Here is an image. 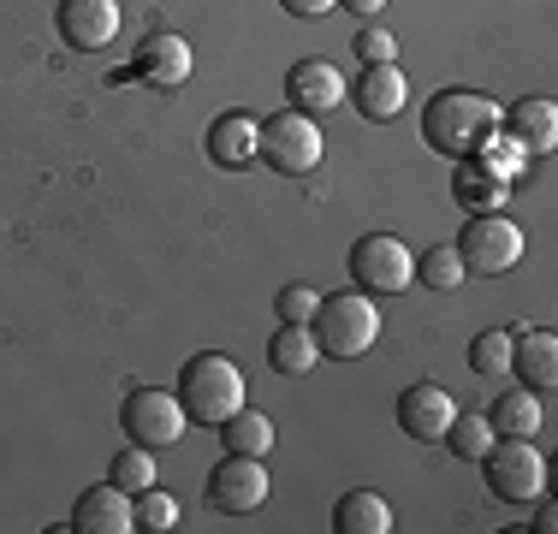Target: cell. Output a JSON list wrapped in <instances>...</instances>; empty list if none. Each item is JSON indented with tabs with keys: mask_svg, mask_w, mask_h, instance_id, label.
<instances>
[{
	"mask_svg": "<svg viewBox=\"0 0 558 534\" xmlns=\"http://www.w3.org/2000/svg\"><path fill=\"white\" fill-rule=\"evenodd\" d=\"M315 363H322V344H315V332H310V327H286V320H279V332L268 339V368L286 374V380H303Z\"/></svg>",
	"mask_w": 558,
	"mask_h": 534,
	"instance_id": "7402d4cb",
	"label": "cell"
},
{
	"mask_svg": "<svg viewBox=\"0 0 558 534\" xmlns=\"http://www.w3.org/2000/svg\"><path fill=\"white\" fill-rule=\"evenodd\" d=\"M451 196H458L470 214H487V208H499L505 196H511V179H505L499 167H487V155H475V160H458V184H451Z\"/></svg>",
	"mask_w": 558,
	"mask_h": 534,
	"instance_id": "d6986e66",
	"label": "cell"
},
{
	"mask_svg": "<svg viewBox=\"0 0 558 534\" xmlns=\"http://www.w3.org/2000/svg\"><path fill=\"white\" fill-rule=\"evenodd\" d=\"M511 374L535 392H547L558 380V332L553 327H517L511 339Z\"/></svg>",
	"mask_w": 558,
	"mask_h": 534,
	"instance_id": "e0dca14e",
	"label": "cell"
},
{
	"mask_svg": "<svg viewBox=\"0 0 558 534\" xmlns=\"http://www.w3.org/2000/svg\"><path fill=\"white\" fill-rule=\"evenodd\" d=\"M499 125H511L517 149L547 155L553 143H558V101H553V96H523V101L511 107V113L499 119Z\"/></svg>",
	"mask_w": 558,
	"mask_h": 534,
	"instance_id": "ac0fdd59",
	"label": "cell"
},
{
	"mask_svg": "<svg viewBox=\"0 0 558 534\" xmlns=\"http://www.w3.org/2000/svg\"><path fill=\"white\" fill-rule=\"evenodd\" d=\"M404 72H398V60H380V65H363V77H356V89H344V101H356V113L375 119V125H387V119L404 113Z\"/></svg>",
	"mask_w": 558,
	"mask_h": 534,
	"instance_id": "5bb4252c",
	"label": "cell"
},
{
	"mask_svg": "<svg viewBox=\"0 0 558 534\" xmlns=\"http://www.w3.org/2000/svg\"><path fill=\"white\" fill-rule=\"evenodd\" d=\"M208 505H215L220 517H250L268 505V470H262V458H238V451H226L215 463V475H208Z\"/></svg>",
	"mask_w": 558,
	"mask_h": 534,
	"instance_id": "9c48e42d",
	"label": "cell"
},
{
	"mask_svg": "<svg viewBox=\"0 0 558 534\" xmlns=\"http://www.w3.org/2000/svg\"><path fill=\"white\" fill-rule=\"evenodd\" d=\"M322 155H327V137H322V125H315V113H303V107H279V113L262 119L256 160H268L279 179H303V172H315Z\"/></svg>",
	"mask_w": 558,
	"mask_h": 534,
	"instance_id": "277c9868",
	"label": "cell"
},
{
	"mask_svg": "<svg viewBox=\"0 0 558 534\" xmlns=\"http://www.w3.org/2000/svg\"><path fill=\"white\" fill-rule=\"evenodd\" d=\"M72 529L77 534H137V505H131L125 487L101 481V487H89L84 499H77Z\"/></svg>",
	"mask_w": 558,
	"mask_h": 534,
	"instance_id": "4fadbf2b",
	"label": "cell"
},
{
	"mask_svg": "<svg viewBox=\"0 0 558 534\" xmlns=\"http://www.w3.org/2000/svg\"><path fill=\"white\" fill-rule=\"evenodd\" d=\"M220 439H226V451H238V458H268L274 451V422L244 404V410H232V416L220 422Z\"/></svg>",
	"mask_w": 558,
	"mask_h": 534,
	"instance_id": "603a6c76",
	"label": "cell"
},
{
	"mask_svg": "<svg viewBox=\"0 0 558 534\" xmlns=\"http://www.w3.org/2000/svg\"><path fill=\"white\" fill-rule=\"evenodd\" d=\"M339 7H344V12H356V19H375V12L387 7V0H339Z\"/></svg>",
	"mask_w": 558,
	"mask_h": 534,
	"instance_id": "d6a6232c",
	"label": "cell"
},
{
	"mask_svg": "<svg viewBox=\"0 0 558 534\" xmlns=\"http://www.w3.org/2000/svg\"><path fill=\"white\" fill-rule=\"evenodd\" d=\"M310 332H315V344H322V356L351 363V356L375 351V339H380V310H375V298H368V291H333V298L315 303Z\"/></svg>",
	"mask_w": 558,
	"mask_h": 534,
	"instance_id": "3957f363",
	"label": "cell"
},
{
	"mask_svg": "<svg viewBox=\"0 0 558 534\" xmlns=\"http://www.w3.org/2000/svg\"><path fill=\"white\" fill-rule=\"evenodd\" d=\"M451 416H458V404H451V392L434 380L404 386V398H398V427H404L410 439H422V446H434L451 427Z\"/></svg>",
	"mask_w": 558,
	"mask_h": 534,
	"instance_id": "7c38bea8",
	"label": "cell"
},
{
	"mask_svg": "<svg viewBox=\"0 0 558 534\" xmlns=\"http://www.w3.org/2000/svg\"><path fill=\"white\" fill-rule=\"evenodd\" d=\"M179 404L196 427H220L232 410H244V368L220 351H203L179 368Z\"/></svg>",
	"mask_w": 558,
	"mask_h": 534,
	"instance_id": "7a4b0ae2",
	"label": "cell"
},
{
	"mask_svg": "<svg viewBox=\"0 0 558 534\" xmlns=\"http://www.w3.org/2000/svg\"><path fill=\"white\" fill-rule=\"evenodd\" d=\"M333 529L339 534H387L392 529V505L380 499L375 487H351L333 505Z\"/></svg>",
	"mask_w": 558,
	"mask_h": 534,
	"instance_id": "44dd1931",
	"label": "cell"
},
{
	"mask_svg": "<svg viewBox=\"0 0 558 534\" xmlns=\"http://www.w3.org/2000/svg\"><path fill=\"white\" fill-rule=\"evenodd\" d=\"M487 422H494V434H505V439H535L541 434L535 386H505V392L494 398V410H487Z\"/></svg>",
	"mask_w": 558,
	"mask_h": 534,
	"instance_id": "ffe728a7",
	"label": "cell"
},
{
	"mask_svg": "<svg viewBox=\"0 0 558 534\" xmlns=\"http://www.w3.org/2000/svg\"><path fill=\"white\" fill-rule=\"evenodd\" d=\"M54 31L65 48L77 53H101L119 36V0H60L54 7Z\"/></svg>",
	"mask_w": 558,
	"mask_h": 534,
	"instance_id": "30bf717a",
	"label": "cell"
},
{
	"mask_svg": "<svg viewBox=\"0 0 558 534\" xmlns=\"http://www.w3.org/2000/svg\"><path fill=\"white\" fill-rule=\"evenodd\" d=\"M315 303H322V291H315V286H286V291L274 298V315L286 320V327H310Z\"/></svg>",
	"mask_w": 558,
	"mask_h": 534,
	"instance_id": "f1b7e54d",
	"label": "cell"
},
{
	"mask_svg": "<svg viewBox=\"0 0 558 534\" xmlns=\"http://www.w3.org/2000/svg\"><path fill=\"white\" fill-rule=\"evenodd\" d=\"M511 339H517V327H487V332H475L470 368L482 374V380H505V374H511Z\"/></svg>",
	"mask_w": 558,
	"mask_h": 534,
	"instance_id": "d4e9b609",
	"label": "cell"
},
{
	"mask_svg": "<svg viewBox=\"0 0 558 534\" xmlns=\"http://www.w3.org/2000/svg\"><path fill=\"white\" fill-rule=\"evenodd\" d=\"M131 505H137V529H149V534L179 529V505H172V493H161V487H143Z\"/></svg>",
	"mask_w": 558,
	"mask_h": 534,
	"instance_id": "83f0119b",
	"label": "cell"
},
{
	"mask_svg": "<svg viewBox=\"0 0 558 534\" xmlns=\"http://www.w3.org/2000/svg\"><path fill=\"white\" fill-rule=\"evenodd\" d=\"M499 119L505 107L482 89H440L422 107V143L446 160H475L499 143Z\"/></svg>",
	"mask_w": 558,
	"mask_h": 534,
	"instance_id": "6da1fadb",
	"label": "cell"
},
{
	"mask_svg": "<svg viewBox=\"0 0 558 534\" xmlns=\"http://www.w3.org/2000/svg\"><path fill=\"white\" fill-rule=\"evenodd\" d=\"M344 101V77L333 60H298L286 72V107H303V113H333Z\"/></svg>",
	"mask_w": 558,
	"mask_h": 534,
	"instance_id": "9a60e30c",
	"label": "cell"
},
{
	"mask_svg": "<svg viewBox=\"0 0 558 534\" xmlns=\"http://www.w3.org/2000/svg\"><path fill=\"white\" fill-rule=\"evenodd\" d=\"M119 427H125L131 446L161 451V446H179L184 427H191V416H184L179 392H161V386H137V392L119 404Z\"/></svg>",
	"mask_w": 558,
	"mask_h": 534,
	"instance_id": "ba28073f",
	"label": "cell"
},
{
	"mask_svg": "<svg viewBox=\"0 0 558 534\" xmlns=\"http://www.w3.org/2000/svg\"><path fill=\"white\" fill-rule=\"evenodd\" d=\"M482 475H487V493L499 505H535L547 493V458L535 451V439H494L482 458Z\"/></svg>",
	"mask_w": 558,
	"mask_h": 534,
	"instance_id": "8992f818",
	"label": "cell"
},
{
	"mask_svg": "<svg viewBox=\"0 0 558 534\" xmlns=\"http://www.w3.org/2000/svg\"><path fill=\"white\" fill-rule=\"evenodd\" d=\"M256 131L262 119H250L244 107H232V113H220L215 125H208V160H215L220 172H244L250 160H256Z\"/></svg>",
	"mask_w": 558,
	"mask_h": 534,
	"instance_id": "2e32d148",
	"label": "cell"
},
{
	"mask_svg": "<svg viewBox=\"0 0 558 534\" xmlns=\"http://www.w3.org/2000/svg\"><path fill=\"white\" fill-rule=\"evenodd\" d=\"M416 274H422V286H428V291H458L463 279H470V274H463V256L451 244H434L428 256L416 262Z\"/></svg>",
	"mask_w": 558,
	"mask_h": 534,
	"instance_id": "4316f807",
	"label": "cell"
},
{
	"mask_svg": "<svg viewBox=\"0 0 558 534\" xmlns=\"http://www.w3.org/2000/svg\"><path fill=\"white\" fill-rule=\"evenodd\" d=\"M155 475H161V470H155V451H149V446H125V451L108 463V481H113V487H125L131 499H137L143 487H155Z\"/></svg>",
	"mask_w": 558,
	"mask_h": 534,
	"instance_id": "484cf974",
	"label": "cell"
},
{
	"mask_svg": "<svg viewBox=\"0 0 558 534\" xmlns=\"http://www.w3.org/2000/svg\"><path fill=\"white\" fill-rule=\"evenodd\" d=\"M191 65H196V53L179 31H149L137 43V53H131V72L155 89H179L184 77H191Z\"/></svg>",
	"mask_w": 558,
	"mask_h": 534,
	"instance_id": "8fae6325",
	"label": "cell"
},
{
	"mask_svg": "<svg viewBox=\"0 0 558 534\" xmlns=\"http://www.w3.org/2000/svg\"><path fill=\"white\" fill-rule=\"evenodd\" d=\"M535 505H541V511H535V529H541V534H553V529H558V511H553V499H547V493H541Z\"/></svg>",
	"mask_w": 558,
	"mask_h": 534,
	"instance_id": "1f68e13d",
	"label": "cell"
},
{
	"mask_svg": "<svg viewBox=\"0 0 558 534\" xmlns=\"http://www.w3.org/2000/svg\"><path fill=\"white\" fill-rule=\"evenodd\" d=\"M351 286L368 291V298H392V291H410V279H416V256H410L404 238L392 232H368L351 244Z\"/></svg>",
	"mask_w": 558,
	"mask_h": 534,
	"instance_id": "52a82bcc",
	"label": "cell"
},
{
	"mask_svg": "<svg viewBox=\"0 0 558 534\" xmlns=\"http://www.w3.org/2000/svg\"><path fill=\"white\" fill-rule=\"evenodd\" d=\"M446 451H451V458H458V463H482L487 458V446H494V422H487V416H451V427H446Z\"/></svg>",
	"mask_w": 558,
	"mask_h": 534,
	"instance_id": "cb8c5ba5",
	"label": "cell"
},
{
	"mask_svg": "<svg viewBox=\"0 0 558 534\" xmlns=\"http://www.w3.org/2000/svg\"><path fill=\"white\" fill-rule=\"evenodd\" d=\"M279 7H286L291 19H327V12L339 7V0H279Z\"/></svg>",
	"mask_w": 558,
	"mask_h": 534,
	"instance_id": "4dcf8cb0",
	"label": "cell"
},
{
	"mask_svg": "<svg viewBox=\"0 0 558 534\" xmlns=\"http://www.w3.org/2000/svg\"><path fill=\"white\" fill-rule=\"evenodd\" d=\"M451 250L463 256V274L499 279V274H511V267L523 262L529 238H523V226H511L499 208H487V214H470V226L458 232V244H451Z\"/></svg>",
	"mask_w": 558,
	"mask_h": 534,
	"instance_id": "5b68a950",
	"label": "cell"
},
{
	"mask_svg": "<svg viewBox=\"0 0 558 534\" xmlns=\"http://www.w3.org/2000/svg\"><path fill=\"white\" fill-rule=\"evenodd\" d=\"M351 48H356V60H363V65H380V60H392V53H398V43L380 31V24H363Z\"/></svg>",
	"mask_w": 558,
	"mask_h": 534,
	"instance_id": "f546056e",
	"label": "cell"
}]
</instances>
